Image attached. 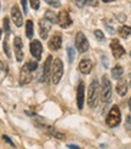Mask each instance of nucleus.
Returning <instances> with one entry per match:
<instances>
[{"label": "nucleus", "mask_w": 131, "mask_h": 149, "mask_svg": "<svg viewBox=\"0 0 131 149\" xmlns=\"http://www.w3.org/2000/svg\"><path fill=\"white\" fill-rule=\"evenodd\" d=\"M11 17L13 23L16 24V27H22L23 24V17H22V13L20 11V7L17 5H13L11 9Z\"/></svg>", "instance_id": "nucleus-13"}, {"label": "nucleus", "mask_w": 131, "mask_h": 149, "mask_svg": "<svg viewBox=\"0 0 131 149\" xmlns=\"http://www.w3.org/2000/svg\"><path fill=\"white\" fill-rule=\"evenodd\" d=\"M27 67H28V68L31 69L32 72H34V70L38 69V63H36L35 61H29V62L27 63Z\"/></svg>", "instance_id": "nucleus-27"}, {"label": "nucleus", "mask_w": 131, "mask_h": 149, "mask_svg": "<svg viewBox=\"0 0 131 149\" xmlns=\"http://www.w3.org/2000/svg\"><path fill=\"white\" fill-rule=\"evenodd\" d=\"M57 23L60 24L62 28H68L72 24V18L67 11L62 10L60 13L57 15Z\"/></svg>", "instance_id": "nucleus-9"}, {"label": "nucleus", "mask_w": 131, "mask_h": 149, "mask_svg": "<svg viewBox=\"0 0 131 149\" xmlns=\"http://www.w3.org/2000/svg\"><path fill=\"white\" fill-rule=\"evenodd\" d=\"M50 29H51V22H49L46 18H43L39 21V33L41 39L45 40L47 38Z\"/></svg>", "instance_id": "nucleus-11"}, {"label": "nucleus", "mask_w": 131, "mask_h": 149, "mask_svg": "<svg viewBox=\"0 0 131 149\" xmlns=\"http://www.w3.org/2000/svg\"><path fill=\"white\" fill-rule=\"evenodd\" d=\"M121 121V114L118 106H113L106 118V124L109 127H116Z\"/></svg>", "instance_id": "nucleus-1"}, {"label": "nucleus", "mask_w": 131, "mask_h": 149, "mask_svg": "<svg viewBox=\"0 0 131 149\" xmlns=\"http://www.w3.org/2000/svg\"><path fill=\"white\" fill-rule=\"evenodd\" d=\"M33 33H34V28H33V22L29 19L26 22V35L28 39H32L33 36Z\"/></svg>", "instance_id": "nucleus-21"}, {"label": "nucleus", "mask_w": 131, "mask_h": 149, "mask_svg": "<svg viewBox=\"0 0 131 149\" xmlns=\"http://www.w3.org/2000/svg\"><path fill=\"white\" fill-rule=\"evenodd\" d=\"M85 1L86 0H75V4H77L78 7H83L85 5Z\"/></svg>", "instance_id": "nucleus-32"}, {"label": "nucleus", "mask_w": 131, "mask_h": 149, "mask_svg": "<svg viewBox=\"0 0 131 149\" xmlns=\"http://www.w3.org/2000/svg\"><path fill=\"white\" fill-rule=\"evenodd\" d=\"M0 39H1V29H0Z\"/></svg>", "instance_id": "nucleus-41"}, {"label": "nucleus", "mask_w": 131, "mask_h": 149, "mask_svg": "<svg viewBox=\"0 0 131 149\" xmlns=\"http://www.w3.org/2000/svg\"><path fill=\"white\" fill-rule=\"evenodd\" d=\"M68 147H69V148H74V149H78V148H79L78 146H74V144H69Z\"/></svg>", "instance_id": "nucleus-38"}, {"label": "nucleus", "mask_w": 131, "mask_h": 149, "mask_svg": "<svg viewBox=\"0 0 131 149\" xmlns=\"http://www.w3.org/2000/svg\"><path fill=\"white\" fill-rule=\"evenodd\" d=\"M116 93H118L119 96H125L126 92H128V84H126V81H119L118 85H116Z\"/></svg>", "instance_id": "nucleus-17"}, {"label": "nucleus", "mask_w": 131, "mask_h": 149, "mask_svg": "<svg viewBox=\"0 0 131 149\" xmlns=\"http://www.w3.org/2000/svg\"><path fill=\"white\" fill-rule=\"evenodd\" d=\"M102 59H105V67L107 68V67H108V61H107V58H106V57H102Z\"/></svg>", "instance_id": "nucleus-37"}, {"label": "nucleus", "mask_w": 131, "mask_h": 149, "mask_svg": "<svg viewBox=\"0 0 131 149\" xmlns=\"http://www.w3.org/2000/svg\"><path fill=\"white\" fill-rule=\"evenodd\" d=\"M21 4H22V7H23V12L27 15L28 13V7H27V0H21Z\"/></svg>", "instance_id": "nucleus-31"}, {"label": "nucleus", "mask_w": 131, "mask_h": 149, "mask_svg": "<svg viewBox=\"0 0 131 149\" xmlns=\"http://www.w3.org/2000/svg\"><path fill=\"white\" fill-rule=\"evenodd\" d=\"M33 80V75H32V70L28 68L27 64L22 67L21 69V74H20V85H27Z\"/></svg>", "instance_id": "nucleus-7"}, {"label": "nucleus", "mask_w": 131, "mask_h": 149, "mask_svg": "<svg viewBox=\"0 0 131 149\" xmlns=\"http://www.w3.org/2000/svg\"><path fill=\"white\" fill-rule=\"evenodd\" d=\"M97 92H98V83H97V80L95 79L92 83L90 84V87H89V95H87V104H89V107H90V108H92V107L96 106Z\"/></svg>", "instance_id": "nucleus-4"}, {"label": "nucleus", "mask_w": 131, "mask_h": 149, "mask_svg": "<svg viewBox=\"0 0 131 149\" xmlns=\"http://www.w3.org/2000/svg\"><path fill=\"white\" fill-rule=\"evenodd\" d=\"M130 85H131V79H130Z\"/></svg>", "instance_id": "nucleus-42"}, {"label": "nucleus", "mask_w": 131, "mask_h": 149, "mask_svg": "<svg viewBox=\"0 0 131 149\" xmlns=\"http://www.w3.org/2000/svg\"><path fill=\"white\" fill-rule=\"evenodd\" d=\"M45 18L49 22H51V23H57V16L55 15V12H52L51 10H47L45 12Z\"/></svg>", "instance_id": "nucleus-22"}, {"label": "nucleus", "mask_w": 131, "mask_h": 149, "mask_svg": "<svg viewBox=\"0 0 131 149\" xmlns=\"http://www.w3.org/2000/svg\"><path fill=\"white\" fill-rule=\"evenodd\" d=\"M91 69H92V62L90 61V59L85 58V59H82V61H80L79 70L82 72L83 74H90Z\"/></svg>", "instance_id": "nucleus-16"}, {"label": "nucleus", "mask_w": 131, "mask_h": 149, "mask_svg": "<svg viewBox=\"0 0 131 149\" xmlns=\"http://www.w3.org/2000/svg\"><path fill=\"white\" fill-rule=\"evenodd\" d=\"M62 46V36L60 33H55L49 40V49L51 51H57Z\"/></svg>", "instance_id": "nucleus-12"}, {"label": "nucleus", "mask_w": 131, "mask_h": 149, "mask_svg": "<svg viewBox=\"0 0 131 149\" xmlns=\"http://www.w3.org/2000/svg\"><path fill=\"white\" fill-rule=\"evenodd\" d=\"M95 36H96L100 41H105V35L101 31H95Z\"/></svg>", "instance_id": "nucleus-28"}, {"label": "nucleus", "mask_w": 131, "mask_h": 149, "mask_svg": "<svg viewBox=\"0 0 131 149\" xmlns=\"http://www.w3.org/2000/svg\"><path fill=\"white\" fill-rule=\"evenodd\" d=\"M105 24H106V28L108 29V32L111 33V34H113V33H114V29H113V28H111V26L108 24V22H107V21H105Z\"/></svg>", "instance_id": "nucleus-34"}, {"label": "nucleus", "mask_w": 131, "mask_h": 149, "mask_svg": "<svg viewBox=\"0 0 131 149\" xmlns=\"http://www.w3.org/2000/svg\"><path fill=\"white\" fill-rule=\"evenodd\" d=\"M102 101L105 103H109L112 100V85L109 79L105 75L102 78V92H101Z\"/></svg>", "instance_id": "nucleus-2"}, {"label": "nucleus", "mask_w": 131, "mask_h": 149, "mask_svg": "<svg viewBox=\"0 0 131 149\" xmlns=\"http://www.w3.org/2000/svg\"><path fill=\"white\" fill-rule=\"evenodd\" d=\"M4 70V63L1 62V61H0V73H1Z\"/></svg>", "instance_id": "nucleus-36"}, {"label": "nucleus", "mask_w": 131, "mask_h": 149, "mask_svg": "<svg viewBox=\"0 0 131 149\" xmlns=\"http://www.w3.org/2000/svg\"><path fill=\"white\" fill-rule=\"evenodd\" d=\"M29 49H31L32 56L36 59V61H40V59H41V54H43V45H41V42L39 40H33L31 42V46H29Z\"/></svg>", "instance_id": "nucleus-8"}, {"label": "nucleus", "mask_w": 131, "mask_h": 149, "mask_svg": "<svg viewBox=\"0 0 131 149\" xmlns=\"http://www.w3.org/2000/svg\"><path fill=\"white\" fill-rule=\"evenodd\" d=\"M46 4L51 5V6H54V7H60L61 6V3H60V0H44Z\"/></svg>", "instance_id": "nucleus-26"}, {"label": "nucleus", "mask_w": 131, "mask_h": 149, "mask_svg": "<svg viewBox=\"0 0 131 149\" xmlns=\"http://www.w3.org/2000/svg\"><path fill=\"white\" fill-rule=\"evenodd\" d=\"M129 108H130V110H131V98L129 100Z\"/></svg>", "instance_id": "nucleus-40"}, {"label": "nucleus", "mask_w": 131, "mask_h": 149, "mask_svg": "<svg viewBox=\"0 0 131 149\" xmlns=\"http://www.w3.org/2000/svg\"><path fill=\"white\" fill-rule=\"evenodd\" d=\"M118 32H119V35L121 36L123 39H128L129 36L131 35V27H129V26H121Z\"/></svg>", "instance_id": "nucleus-19"}, {"label": "nucleus", "mask_w": 131, "mask_h": 149, "mask_svg": "<svg viewBox=\"0 0 131 149\" xmlns=\"http://www.w3.org/2000/svg\"><path fill=\"white\" fill-rule=\"evenodd\" d=\"M123 73H124L123 67L121 65H115L112 69V77H113V79H120L123 77Z\"/></svg>", "instance_id": "nucleus-20"}, {"label": "nucleus", "mask_w": 131, "mask_h": 149, "mask_svg": "<svg viewBox=\"0 0 131 149\" xmlns=\"http://www.w3.org/2000/svg\"><path fill=\"white\" fill-rule=\"evenodd\" d=\"M103 3H112V1H114V0H102Z\"/></svg>", "instance_id": "nucleus-39"}, {"label": "nucleus", "mask_w": 131, "mask_h": 149, "mask_svg": "<svg viewBox=\"0 0 131 149\" xmlns=\"http://www.w3.org/2000/svg\"><path fill=\"white\" fill-rule=\"evenodd\" d=\"M43 127L45 129L51 136H54V137H56V138H58V139H63L64 138V135L63 133H61V132H58L56 129H54V127H51V126H46V125H43Z\"/></svg>", "instance_id": "nucleus-18"}, {"label": "nucleus", "mask_w": 131, "mask_h": 149, "mask_svg": "<svg viewBox=\"0 0 131 149\" xmlns=\"http://www.w3.org/2000/svg\"><path fill=\"white\" fill-rule=\"evenodd\" d=\"M111 50L113 52V56L116 59L125 55V50H124V47L120 45V42H119L118 39H113L112 40V42H111Z\"/></svg>", "instance_id": "nucleus-10"}, {"label": "nucleus", "mask_w": 131, "mask_h": 149, "mask_svg": "<svg viewBox=\"0 0 131 149\" xmlns=\"http://www.w3.org/2000/svg\"><path fill=\"white\" fill-rule=\"evenodd\" d=\"M85 4H89V5H96V0H86Z\"/></svg>", "instance_id": "nucleus-35"}, {"label": "nucleus", "mask_w": 131, "mask_h": 149, "mask_svg": "<svg viewBox=\"0 0 131 149\" xmlns=\"http://www.w3.org/2000/svg\"><path fill=\"white\" fill-rule=\"evenodd\" d=\"M67 54H68V61L69 63H73L75 59V51L72 46H67Z\"/></svg>", "instance_id": "nucleus-23"}, {"label": "nucleus", "mask_w": 131, "mask_h": 149, "mask_svg": "<svg viewBox=\"0 0 131 149\" xmlns=\"http://www.w3.org/2000/svg\"><path fill=\"white\" fill-rule=\"evenodd\" d=\"M31 1V6L33 7L34 10H38L39 9V6H40V1L39 0H29Z\"/></svg>", "instance_id": "nucleus-29"}, {"label": "nucleus", "mask_w": 131, "mask_h": 149, "mask_svg": "<svg viewBox=\"0 0 131 149\" xmlns=\"http://www.w3.org/2000/svg\"><path fill=\"white\" fill-rule=\"evenodd\" d=\"M75 46L79 50V52H82V54H84V52L89 50V41H87L86 36L82 32H79L75 36Z\"/></svg>", "instance_id": "nucleus-5"}, {"label": "nucleus", "mask_w": 131, "mask_h": 149, "mask_svg": "<svg viewBox=\"0 0 131 149\" xmlns=\"http://www.w3.org/2000/svg\"><path fill=\"white\" fill-rule=\"evenodd\" d=\"M3 138H4V139H5V141H6V142H7V143H9L10 146H12V147H15V143H13V142H12V141H11V139H10L9 137H7L6 135H4V136H3Z\"/></svg>", "instance_id": "nucleus-33"}, {"label": "nucleus", "mask_w": 131, "mask_h": 149, "mask_svg": "<svg viewBox=\"0 0 131 149\" xmlns=\"http://www.w3.org/2000/svg\"><path fill=\"white\" fill-rule=\"evenodd\" d=\"M3 23H4V31L6 33V36H9L10 34V26H9V18L5 17L4 21H3Z\"/></svg>", "instance_id": "nucleus-24"}, {"label": "nucleus", "mask_w": 131, "mask_h": 149, "mask_svg": "<svg viewBox=\"0 0 131 149\" xmlns=\"http://www.w3.org/2000/svg\"><path fill=\"white\" fill-rule=\"evenodd\" d=\"M125 127L128 131H131V115L126 118V123H125Z\"/></svg>", "instance_id": "nucleus-30"}, {"label": "nucleus", "mask_w": 131, "mask_h": 149, "mask_svg": "<svg viewBox=\"0 0 131 149\" xmlns=\"http://www.w3.org/2000/svg\"><path fill=\"white\" fill-rule=\"evenodd\" d=\"M52 83L56 85L60 83V80L63 75V63L60 58L55 59V62L52 63Z\"/></svg>", "instance_id": "nucleus-3"}, {"label": "nucleus", "mask_w": 131, "mask_h": 149, "mask_svg": "<svg viewBox=\"0 0 131 149\" xmlns=\"http://www.w3.org/2000/svg\"><path fill=\"white\" fill-rule=\"evenodd\" d=\"M51 65H52V56H47L45 63H44V68H43V81L47 83L49 78L51 75Z\"/></svg>", "instance_id": "nucleus-15"}, {"label": "nucleus", "mask_w": 131, "mask_h": 149, "mask_svg": "<svg viewBox=\"0 0 131 149\" xmlns=\"http://www.w3.org/2000/svg\"><path fill=\"white\" fill-rule=\"evenodd\" d=\"M3 47H4V52H5V55L7 56V57H11V54H10V49H9V44H7V36H6V39L4 40V45H3Z\"/></svg>", "instance_id": "nucleus-25"}, {"label": "nucleus", "mask_w": 131, "mask_h": 149, "mask_svg": "<svg viewBox=\"0 0 131 149\" xmlns=\"http://www.w3.org/2000/svg\"><path fill=\"white\" fill-rule=\"evenodd\" d=\"M13 50H15V55H16V59L18 62H22L24 54H23V42H22V39L20 36H16L13 39Z\"/></svg>", "instance_id": "nucleus-6"}, {"label": "nucleus", "mask_w": 131, "mask_h": 149, "mask_svg": "<svg viewBox=\"0 0 131 149\" xmlns=\"http://www.w3.org/2000/svg\"><path fill=\"white\" fill-rule=\"evenodd\" d=\"M84 98H85V85L83 81H80L77 90V103L79 109H83L84 107Z\"/></svg>", "instance_id": "nucleus-14"}, {"label": "nucleus", "mask_w": 131, "mask_h": 149, "mask_svg": "<svg viewBox=\"0 0 131 149\" xmlns=\"http://www.w3.org/2000/svg\"><path fill=\"white\" fill-rule=\"evenodd\" d=\"M130 56H131V52H130Z\"/></svg>", "instance_id": "nucleus-43"}]
</instances>
